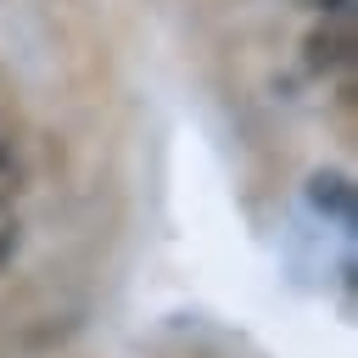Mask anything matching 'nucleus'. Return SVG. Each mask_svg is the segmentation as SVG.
<instances>
[{
    "instance_id": "nucleus-2",
    "label": "nucleus",
    "mask_w": 358,
    "mask_h": 358,
    "mask_svg": "<svg viewBox=\"0 0 358 358\" xmlns=\"http://www.w3.org/2000/svg\"><path fill=\"white\" fill-rule=\"evenodd\" d=\"M308 201H313V213H324L336 224H352V179L347 173H336V168L313 173L308 179Z\"/></svg>"
},
{
    "instance_id": "nucleus-3",
    "label": "nucleus",
    "mask_w": 358,
    "mask_h": 358,
    "mask_svg": "<svg viewBox=\"0 0 358 358\" xmlns=\"http://www.w3.org/2000/svg\"><path fill=\"white\" fill-rule=\"evenodd\" d=\"M22 190V140L17 129H0V207H11Z\"/></svg>"
},
{
    "instance_id": "nucleus-1",
    "label": "nucleus",
    "mask_w": 358,
    "mask_h": 358,
    "mask_svg": "<svg viewBox=\"0 0 358 358\" xmlns=\"http://www.w3.org/2000/svg\"><path fill=\"white\" fill-rule=\"evenodd\" d=\"M352 50H358V39H352V17H330L324 28H313L308 34V67L313 73H347L352 67Z\"/></svg>"
},
{
    "instance_id": "nucleus-4",
    "label": "nucleus",
    "mask_w": 358,
    "mask_h": 358,
    "mask_svg": "<svg viewBox=\"0 0 358 358\" xmlns=\"http://www.w3.org/2000/svg\"><path fill=\"white\" fill-rule=\"evenodd\" d=\"M17 241H22V224H17V213H11V207H0V268L17 257Z\"/></svg>"
}]
</instances>
